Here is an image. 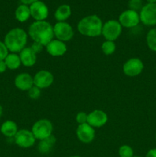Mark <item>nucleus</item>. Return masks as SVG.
<instances>
[{
	"label": "nucleus",
	"instance_id": "1",
	"mask_svg": "<svg viewBox=\"0 0 156 157\" xmlns=\"http://www.w3.org/2000/svg\"><path fill=\"white\" fill-rule=\"evenodd\" d=\"M28 35L33 41L40 43L44 47L54 37L53 26L47 21H35L32 22L28 27Z\"/></svg>",
	"mask_w": 156,
	"mask_h": 157
},
{
	"label": "nucleus",
	"instance_id": "2",
	"mask_svg": "<svg viewBox=\"0 0 156 157\" xmlns=\"http://www.w3.org/2000/svg\"><path fill=\"white\" fill-rule=\"evenodd\" d=\"M28 35V32L19 27L13 28L6 33L4 43L9 52L18 54L27 45Z\"/></svg>",
	"mask_w": 156,
	"mask_h": 157
},
{
	"label": "nucleus",
	"instance_id": "3",
	"mask_svg": "<svg viewBox=\"0 0 156 157\" xmlns=\"http://www.w3.org/2000/svg\"><path fill=\"white\" fill-rule=\"evenodd\" d=\"M103 23L96 15H90L84 17L77 24V30L81 35L90 38H96L102 35Z\"/></svg>",
	"mask_w": 156,
	"mask_h": 157
},
{
	"label": "nucleus",
	"instance_id": "4",
	"mask_svg": "<svg viewBox=\"0 0 156 157\" xmlns=\"http://www.w3.org/2000/svg\"><path fill=\"white\" fill-rule=\"evenodd\" d=\"M32 132L35 139L38 140L46 139L53 135L54 127L51 121L47 119H40L35 122L32 127Z\"/></svg>",
	"mask_w": 156,
	"mask_h": 157
},
{
	"label": "nucleus",
	"instance_id": "5",
	"mask_svg": "<svg viewBox=\"0 0 156 157\" xmlns=\"http://www.w3.org/2000/svg\"><path fill=\"white\" fill-rule=\"evenodd\" d=\"M122 32V26L118 20L110 19L103 23L102 35L105 40L115 41L120 37Z\"/></svg>",
	"mask_w": 156,
	"mask_h": 157
},
{
	"label": "nucleus",
	"instance_id": "6",
	"mask_svg": "<svg viewBox=\"0 0 156 157\" xmlns=\"http://www.w3.org/2000/svg\"><path fill=\"white\" fill-rule=\"evenodd\" d=\"M53 29L56 39L64 42L71 40L74 35L73 27L67 21H58L53 26Z\"/></svg>",
	"mask_w": 156,
	"mask_h": 157
},
{
	"label": "nucleus",
	"instance_id": "7",
	"mask_svg": "<svg viewBox=\"0 0 156 157\" xmlns=\"http://www.w3.org/2000/svg\"><path fill=\"white\" fill-rule=\"evenodd\" d=\"M14 143L18 147L23 149H28L35 145L37 140L32 133V130L27 129L18 130L15 136L13 138Z\"/></svg>",
	"mask_w": 156,
	"mask_h": 157
},
{
	"label": "nucleus",
	"instance_id": "8",
	"mask_svg": "<svg viewBox=\"0 0 156 157\" xmlns=\"http://www.w3.org/2000/svg\"><path fill=\"white\" fill-rule=\"evenodd\" d=\"M140 21L146 26L156 25V3H147L139 12Z\"/></svg>",
	"mask_w": 156,
	"mask_h": 157
},
{
	"label": "nucleus",
	"instance_id": "9",
	"mask_svg": "<svg viewBox=\"0 0 156 157\" xmlns=\"http://www.w3.org/2000/svg\"><path fill=\"white\" fill-rule=\"evenodd\" d=\"M118 21L122 27L127 29H133L141 22L139 12L129 9L123 11L119 15Z\"/></svg>",
	"mask_w": 156,
	"mask_h": 157
},
{
	"label": "nucleus",
	"instance_id": "10",
	"mask_svg": "<svg viewBox=\"0 0 156 157\" xmlns=\"http://www.w3.org/2000/svg\"><path fill=\"white\" fill-rule=\"evenodd\" d=\"M144 70V63L140 58H132L127 60L122 66L124 75L128 77H136Z\"/></svg>",
	"mask_w": 156,
	"mask_h": 157
},
{
	"label": "nucleus",
	"instance_id": "11",
	"mask_svg": "<svg viewBox=\"0 0 156 157\" xmlns=\"http://www.w3.org/2000/svg\"><path fill=\"white\" fill-rule=\"evenodd\" d=\"M34 85L40 89H45L50 87L54 81L53 74L47 70H40L33 77Z\"/></svg>",
	"mask_w": 156,
	"mask_h": 157
},
{
	"label": "nucleus",
	"instance_id": "12",
	"mask_svg": "<svg viewBox=\"0 0 156 157\" xmlns=\"http://www.w3.org/2000/svg\"><path fill=\"white\" fill-rule=\"evenodd\" d=\"M29 8L31 17L35 21H46L49 15V9L44 2L38 0L29 6Z\"/></svg>",
	"mask_w": 156,
	"mask_h": 157
},
{
	"label": "nucleus",
	"instance_id": "13",
	"mask_svg": "<svg viewBox=\"0 0 156 157\" xmlns=\"http://www.w3.org/2000/svg\"><path fill=\"white\" fill-rule=\"evenodd\" d=\"M76 137L83 144H90L96 136L95 129L87 123L78 125L76 131Z\"/></svg>",
	"mask_w": 156,
	"mask_h": 157
},
{
	"label": "nucleus",
	"instance_id": "14",
	"mask_svg": "<svg viewBox=\"0 0 156 157\" xmlns=\"http://www.w3.org/2000/svg\"><path fill=\"white\" fill-rule=\"evenodd\" d=\"M108 121V115L102 110H94L88 113L87 124L93 128H100L106 125Z\"/></svg>",
	"mask_w": 156,
	"mask_h": 157
},
{
	"label": "nucleus",
	"instance_id": "15",
	"mask_svg": "<svg viewBox=\"0 0 156 157\" xmlns=\"http://www.w3.org/2000/svg\"><path fill=\"white\" fill-rule=\"evenodd\" d=\"M47 53L52 57H61L67 51V44L64 41L58 39H53L45 46Z\"/></svg>",
	"mask_w": 156,
	"mask_h": 157
},
{
	"label": "nucleus",
	"instance_id": "16",
	"mask_svg": "<svg viewBox=\"0 0 156 157\" xmlns=\"http://www.w3.org/2000/svg\"><path fill=\"white\" fill-rule=\"evenodd\" d=\"M14 84L18 90L28 91L34 86L33 77L26 72L20 73L15 78Z\"/></svg>",
	"mask_w": 156,
	"mask_h": 157
},
{
	"label": "nucleus",
	"instance_id": "17",
	"mask_svg": "<svg viewBox=\"0 0 156 157\" xmlns=\"http://www.w3.org/2000/svg\"><path fill=\"white\" fill-rule=\"evenodd\" d=\"M21 64L24 67H30L35 65L37 61V54L31 47H25L18 53Z\"/></svg>",
	"mask_w": 156,
	"mask_h": 157
},
{
	"label": "nucleus",
	"instance_id": "18",
	"mask_svg": "<svg viewBox=\"0 0 156 157\" xmlns=\"http://www.w3.org/2000/svg\"><path fill=\"white\" fill-rule=\"evenodd\" d=\"M18 131V125L12 120H7L0 125V132L3 136L7 138H14Z\"/></svg>",
	"mask_w": 156,
	"mask_h": 157
},
{
	"label": "nucleus",
	"instance_id": "19",
	"mask_svg": "<svg viewBox=\"0 0 156 157\" xmlns=\"http://www.w3.org/2000/svg\"><path fill=\"white\" fill-rule=\"evenodd\" d=\"M72 14L71 7L69 5L63 4L57 8L54 12V18L58 21H66Z\"/></svg>",
	"mask_w": 156,
	"mask_h": 157
},
{
	"label": "nucleus",
	"instance_id": "20",
	"mask_svg": "<svg viewBox=\"0 0 156 157\" xmlns=\"http://www.w3.org/2000/svg\"><path fill=\"white\" fill-rule=\"evenodd\" d=\"M56 143V138L51 135L46 139L39 140L38 145V152L41 154H47L51 151L52 148L54 147Z\"/></svg>",
	"mask_w": 156,
	"mask_h": 157
},
{
	"label": "nucleus",
	"instance_id": "21",
	"mask_svg": "<svg viewBox=\"0 0 156 157\" xmlns=\"http://www.w3.org/2000/svg\"><path fill=\"white\" fill-rule=\"evenodd\" d=\"M15 19L19 22H25L30 18L31 12L29 6L21 4L16 8L15 11Z\"/></svg>",
	"mask_w": 156,
	"mask_h": 157
},
{
	"label": "nucleus",
	"instance_id": "22",
	"mask_svg": "<svg viewBox=\"0 0 156 157\" xmlns=\"http://www.w3.org/2000/svg\"><path fill=\"white\" fill-rule=\"evenodd\" d=\"M7 68L9 70H17L21 65V59H20L19 55L17 53H12L9 52V55L6 56L4 60Z\"/></svg>",
	"mask_w": 156,
	"mask_h": 157
},
{
	"label": "nucleus",
	"instance_id": "23",
	"mask_svg": "<svg viewBox=\"0 0 156 157\" xmlns=\"http://www.w3.org/2000/svg\"><path fill=\"white\" fill-rule=\"evenodd\" d=\"M146 44L148 48L156 52V28L150 29L146 35Z\"/></svg>",
	"mask_w": 156,
	"mask_h": 157
},
{
	"label": "nucleus",
	"instance_id": "24",
	"mask_svg": "<svg viewBox=\"0 0 156 157\" xmlns=\"http://www.w3.org/2000/svg\"><path fill=\"white\" fill-rule=\"evenodd\" d=\"M101 49L106 55H111L116 52V44L115 41L105 40V41L102 42V45H101Z\"/></svg>",
	"mask_w": 156,
	"mask_h": 157
},
{
	"label": "nucleus",
	"instance_id": "25",
	"mask_svg": "<svg viewBox=\"0 0 156 157\" xmlns=\"http://www.w3.org/2000/svg\"><path fill=\"white\" fill-rule=\"evenodd\" d=\"M118 154L119 157H133L134 156V150L130 146L122 145L119 148Z\"/></svg>",
	"mask_w": 156,
	"mask_h": 157
},
{
	"label": "nucleus",
	"instance_id": "26",
	"mask_svg": "<svg viewBox=\"0 0 156 157\" xmlns=\"http://www.w3.org/2000/svg\"><path fill=\"white\" fill-rule=\"evenodd\" d=\"M28 95L29 98L32 100H37L41 97V89L38 88V87L34 85L32 88L28 90Z\"/></svg>",
	"mask_w": 156,
	"mask_h": 157
},
{
	"label": "nucleus",
	"instance_id": "27",
	"mask_svg": "<svg viewBox=\"0 0 156 157\" xmlns=\"http://www.w3.org/2000/svg\"><path fill=\"white\" fill-rule=\"evenodd\" d=\"M143 6L144 5L142 0H129L128 1V7H129V9L136 11L138 12H139V11L140 12V10L143 7Z\"/></svg>",
	"mask_w": 156,
	"mask_h": 157
},
{
	"label": "nucleus",
	"instance_id": "28",
	"mask_svg": "<svg viewBox=\"0 0 156 157\" xmlns=\"http://www.w3.org/2000/svg\"><path fill=\"white\" fill-rule=\"evenodd\" d=\"M87 117H88V113L83 111L79 112L76 115V122L77 123L78 125L86 124L87 123Z\"/></svg>",
	"mask_w": 156,
	"mask_h": 157
},
{
	"label": "nucleus",
	"instance_id": "29",
	"mask_svg": "<svg viewBox=\"0 0 156 157\" xmlns=\"http://www.w3.org/2000/svg\"><path fill=\"white\" fill-rule=\"evenodd\" d=\"M9 52L8 50L6 45L5 44L4 41H0V61L5 60V58L9 55Z\"/></svg>",
	"mask_w": 156,
	"mask_h": 157
},
{
	"label": "nucleus",
	"instance_id": "30",
	"mask_svg": "<svg viewBox=\"0 0 156 157\" xmlns=\"http://www.w3.org/2000/svg\"><path fill=\"white\" fill-rule=\"evenodd\" d=\"M43 47H44V46H43L42 44H41L38 42H35V41H34L33 44L31 46L32 50H33L36 54L40 53V52L43 50Z\"/></svg>",
	"mask_w": 156,
	"mask_h": 157
},
{
	"label": "nucleus",
	"instance_id": "31",
	"mask_svg": "<svg viewBox=\"0 0 156 157\" xmlns=\"http://www.w3.org/2000/svg\"><path fill=\"white\" fill-rule=\"evenodd\" d=\"M145 157H156V148L151 149L147 152Z\"/></svg>",
	"mask_w": 156,
	"mask_h": 157
},
{
	"label": "nucleus",
	"instance_id": "32",
	"mask_svg": "<svg viewBox=\"0 0 156 157\" xmlns=\"http://www.w3.org/2000/svg\"><path fill=\"white\" fill-rule=\"evenodd\" d=\"M7 69V66H6L4 60L3 61H0V74H2L4 72H6Z\"/></svg>",
	"mask_w": 156,
	"mask_h": 157
},
{
	"label": "nucleus",
	"instance_id": "33",
	"mask_svg": "<svg viewBox=\"0 0 156 157\" xmlns=\"http://www.w3.org/2000/svg\"><path fill=\"white\" fill-rule=\"evenodd\" d=\"M21 2V4H24V5H27V6H31L32 3L35 2H37L38 0H20Z\"/></svg>",
	"mask_w": 156,
	"mask_h": 157
},
{
	"label": "nucleus",
	"instance_id": "34",
	"mask_svg": "<svg viewBox=\"0 0 156 157\" xmlns=\"http://www.w3.org/2000/svg\"><path fill=\"white\" fill-rule=\"evenodd\" d=\"M2 113H3V108H2V106L0 104V118L2 117Z\"/></svg>",
	"mask_w": 156,
	"mask_h": 157
},
{
	"label": "nucleus",
	"instance_id": "35",
	"mask_svg": "<svg viewBox=\"0 0 156 157\" xmlns=\"http://www.w3.org/2000/svg\"><path fill=\"white\" fill-rule=\"evenodd\" d=\"M148 3H156V0H146Z\"/></svg>",
	"mask_w": 156,
	"mask_h": 157
},
{
	"label": "nucleus",
	"instance_id": "36",
	"mask_svg": "<svg viewBox=\"0 0 156 157\" xmlns=\"http://www.w3.org/2000/svg\"><path fill=\"white\" fill-rule=\"evenodd\" d=\"M70 157H82V156H70Z\"/></svg>",
	"mask_w": 156,
	"mask_h": 157
},
{
	"label": "nucleus",
	"instance_id": "37",
	"mask_svg": "<svg viewBox=\"0 0 156 157\" xmlns=\"http://www.w3.org/2000/svg\"><path fill=\"white\" fill-rule=\"evenodd\" d=\"M133 157H141V156H134Z\"/></svg>",
	"mask_w": 156,
	"mask_h": 157
},
{
	"label": "nucleus",
	"instance_id": "38",
	"mask_svg": "<svg viewBox=\"0 0 156 157\" xmlns=\"http://www.w3.org/2000/svg\"><path fill=\"white\" fill-rule=\"evenodd\" d=\"M155 140H156V134H155Z\"/></svg>",
	"mask_w": 156,
	"mask_h": 157
}]
</instances>
